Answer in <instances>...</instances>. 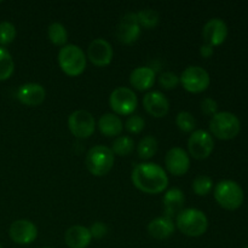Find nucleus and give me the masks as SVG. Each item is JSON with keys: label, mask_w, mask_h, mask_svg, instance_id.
Segmentation results:
<instances>
[{"label": "nucleus", "mask_w": 248, "mask_h": 248, "mask_svg": "<svg viewBox=\"0 0 248 248\" xmlns=\"http://www.w3.org/2000/svg\"><path fill=\"white\" fill-rule=\"evenodd\" d=\"M131 181L138 190L153 195L165 191L169 186L166 171L154 162H140L136 165L131 173Z\"/></svg>", "instance_id": "1"}, {"label": "nucleus", "mask_w": 248, "mask_h": 248, "mask_svg": "<svg viewBox=\"0 0 248 248\" xmlns=\"http://www.w3.org/2000/svg\"><path fill=\"white\" fill-rule=\"evenodd\" d=\"M176 227L186 236L199 237L207 232L208 219L198 208H184L176 217Z\"/></svg>", "instance_id": "2"}, {"label": "nucleus", "mask_w": 248, "mask_h": 248, "mask_svg": "<svg viewBox=\"0 0 248 248\" xmlns=\"http://www.w3.org/2000/svg\"><path fill=\"white\" fill-rule=\"evenodd\" d=\"M87 58L82 48L78 45L67 44L58 52V64L68 77H79L86 69Z\"/></svg>", "instance_id": "3"}, {"label": "nucleus", "mask_w": 248, "mask_h": 248, "mask_svg": "<svg viewBox=\"0 0 248 248\" xmlns=\"http://www.w3.org/2000/svg\"><path fill=\"white\" fill-rule=\"evenodd\" d=\"M114 153L110 148L104 145H96L87 152L85 157V166L87 171L96 177H103L110 172L113 169Z\"/></svg>", "instance_id": "4"}, {"label": "nucleus", "mask_w": 248, "mask_h": 248, "mask_svg": "<svg viewBox=\"0 0 248 248\" xmlns=\"http://www.w3.org/2000/svg\"><path fill=\"white\" fill-rule=\"evenodd\" d=\"M215 199L220 207L228 211H235L244 203L245 194L239 183L230 179H224L216 186Z\"/></svg>", "instance_id": "5"}, {"label": "nucleus", "mask_w": 248, "mask_h": 248, "mask_svg": "<svg viewBox=\"0 0 248 248\" xmlns=\"http://www.w3.org/2000/svg\"><path fill=\"white\" fill-rule=\"evenodd\" d=\"M210 130L215 137L229 140L236 137L241 130V123L235 114L230 111H218L210 120Z\"/></svg>", "instance_id": "6"}, {"label": "nucleus", "mask_w": 248, "mask_h": 248, "mask_svg": "<svg viewBox=\"0 0 248 248\" xmlns=\"http://www.w3.org/2000/svg\"><path fill=\"white\" fill-rule=\"evenodd\" d=\"M179 82L184 90L190 93H201L206 91L211 84L210 74L206 69L199 65H190L186 68L179 77Z\"/></svg>", "instance_id": "7"}, {"label": "nucleus", "mask_w": 248, "mask_h": 248, "mask_svg": "<svg viewBox=\"0 0 248 248\" xmlns=\"http://www.w3.org/2000/svg\"><path fill=\"white\" fill-rule=\"evenodd\" d=\"M137 96L128 87H116L109 97V106L116 115H132L137 109Z\"/></svg>", "instance_id": "8"}, {"label": "nucleus", "mask_w": 248, "mask_h": 248, "mask_svg": "<svg viewBox=\"0 0 248 248\" xmlns=\"http://www.w3.org/2000/svg\"><path fill=\"white\" fill-rule=\"evenodd\" d=\"M215 149V140L210 132L205 130H196L191 132L188 140V152L196 160H205L212 154Z\"/></svg>", "instance_id": "9"}, {"label": "nucleus", "mask_w": 248, "mask_h": 248, "mask_svg": "<svg viewBox=\"0 0 248 248\" xmlns=\"http://www.w3.org/2000/svg\"><path fill=\"white\" fill-rule=\"evenodd\" d=\"M68 127L72 135L77 138H89L96 130V120L90 111L79 109L69 115Z\"/></svg>", "instance_id": "10"}, {"label": "nucleus", "mask_w": 248, "mask_h": 248, "mask_svg": "<svg viewBox=\"0 0 248 248\" xmlns=\"http://www.w3.org/2000/svg\"><path fill=\"white\" fill-rule=\"evenodd\" d=\"M140 35V26L138 22L137 14L136 12H128L124 15L120 19L118 28H116V38L121 44L131 45Z\"/></svg>", "instance_id": "11"}, {"label": "nucleus", "mask_w": 248, "mask_h": 248, "mask_svg": "<svg viewBox=\"0 0 248 248\" xmlns=\"http://www.w3.org/2000/svg\"><path fill=\"white\" fill-rule=\"evenodd\" d=\"M113 47L106 39H94L87 47V58L96 67H107L113 60Z\"/></svg>", "instance_id": "12"}, {"label": "nucleus", "mask_w": 248, "mask_h": 248, "mask_svg": "<svg viewBox=\"0 0 248 248\" xmlns=\"http://www.w3.org/2000/svg\"><path fill=\"white\" fill-rule=\"evenodd\" d=\"M9 235L17 245H31L38 237V228L28 219L15 220L9 229Z\"/></svg>", "instance_id": "13"}, {"label": "nucleus", "mask_w": 248, "mask_h": 248, "mask_svg": "<svg viewBox=\"0 0 248 248\" xmlns=\"http://www.w3.org/2000/svg\"><path fill=\"white\" fill-rule=\"evenodd\" d=\"M167 171L177 177L184 176L190 169V157L184 149L179 147L171 148L165 156Z\"/></svg>", "instance_id": "14"}, {"label": "nucleus", "mask_w": 248, "mask_h": 248, "mask_svg": "<svg viewBox=\"0 0 248 248\" xmlns=\"http://www.w3.org/2000/svg\"><path fill=\"white\" fill-rule=\"evenodd\" d=\"M46 98V91L43 85L36 82L23 84L17 90V99L27 107L40 106Z\"/></svg>", "instance_id": "15"}, {"label": "nucleus", "mask_w": 248, "mask_h": 248, "mask_svg": "<svg viewBox=\"0 0 248 248\" xmlns=\"http://www.w3.org/2000/svg\"><path fill=\"white\" fill-rule=\"evenodd\" d=\"M202 36L206 44L211 46H219L228 36V26L223 19L212 18L203 26Z\"/></svg>", "instance_id": "16"}, {"label": "nucleus", "mask_w": 248, "mask_h": 248, "mask_svg": "<svg viewBox=\"0 0 248 248\" xmlns=\"http://www.w3.org/2000/svg\"><path fill=\"white\" fill-rule=\"evenodd\" d=\"M143 107L149 115L164 118L170 110V102L160 91H150L143 97Z\"/></svg>", "instance_id": "17"}, {"label": "nucleus", "mask_w": 248, "mask_h": 248, "mask_svg": "<svg viewBox=\"0 0 248 248\" xmlns=\"http://www.w3.org/2000/svg\"><path fill=\"white\" fill-rule=\"evenodd\" d=\"M184 202H186V196L181 189H169L162 198V208L166 217L171 219L177 217L184 210Z\"/></svg>", "instance_id": "18"}, {"label": "nucleus", "mask_w": 248, "mask_h": 248, "mask_svg": "<svg viewBox=\"0 0 248 248\" xmlns=\"http://www.w3.org/2000/svg\"><path fill=\"white\" fill-rule=\"evenodd\" d=\"M156 74L150 67H138L130 74V84L138 91H148L155 84Z\"/></svg>", "instance_id": "19"}, {"label": "nucleus", "mask_w": 248, "mask_h": 248, "mask_svg": "<svg viewBox=\"0 0 248 248\" xmlns=\"http://www.w3.org/2000/svg\"><path fill=\"white\" fill-rule=\"evenodd\" d=\"M64 241L69 248H87L91 244L92 236L89 228L73 225L65 232Z\"/></svg>", "instance_id": "20"}, {"label": "nucleus", "mask_w": 248, "mask_h": 248, "mask_svg": "<svg viewBox=\"0 0 248 248\" xmlns=\"http://www.w3.org/2000/svg\"><path fill=\"white\" fill-rule=\"evenodd\" d=\"M176 230V224L173 219L166 217H157L153 219L148 225V232L153 239L156 240H166L174 234Z\"/></svg>", "instance_id": "21"}, {"label": "nucleus", "mask_w": 248, "mask_h": 248, "mask_svg": "<svg viewBox=\"0 0 248 248\" xmlns=\"http://www.w3.org/2000/svg\"><path fill=\"white\" fill-rule=\"evenodd\" d=\"M98 128L106 137H119L124 130V124L116 114L107 113L99 118Z\"/></svg>", "instance_id": "22"}, {"label": "nucleus", "mask_w": 248, "mask_h": 248, "mask_svg": "<svg viewBox=\"0 0 248 248\" xmlns=\"http://www.w3.org/2000/svg\"><path fill=\"white\" fill-rule=\"evenodd\" d=\"M47 36L51 43L56 46L67 45L68 41V31L65 27L60 22H53L47 28Z\"/></svg>", "instance_id": "23"}, {"label": "nucleus", "mask_w": 248, "mask_h": 248, "mask_svg": "<svg viewBox=\"0 0 248 248\" xmlns=\"http://www.w3.org/2000/svg\"><path fill=\"white\" fill-rule=\"evenodd\" d=\"M157 140L154 136H145L140 140L137 145V153L140 159L149 160L156 154Z\"/></svg>", "instance_id": "24"}, {"label": "nucleus", "mask_w": 248, "mask_h": 248, "mask_svg": "<svg viewBox=\"0 0 248 248\" xmlns=\"http://www.w3.org/2000/svg\"><path fill=\"white\" fill-rule=\"evenodd\" d=\"M15 62L11 53L5 47L0 46V81L10 79L14 74Z\"/></svg>", "instance_id": "25"}, {"label": "nucleus", "mask_w": 248, "mask_h": 248, "mask_svg": "<svg viewBox=\"0 0 248 248\" xmlns=\"http://www.w3.org/2000/svg\"><path fill=\"white\" fill-rule=\"evenodd\" d=\"M111 152L119 156H127L135 149V140L128 136H119L111 144Z\"/></svg>", "instance_id": "26"}, {"label": "nucleus", "mask_w": 248, "mask_h": 248, "mask_svg": "<svg viewBox=\"0 0 248 248\" xmlns=\"http://www.w3.org/2000/svg\"><path fill=\"white\" fill-rule=\"evenodd\" d=\"M137 18L140 22V28L152 29L159 24L160 16L159 12L153 9H143L140 12H137Z\"/></svg>", "instance_id": "27"}, {"label": "nucleus", "mask_w": 248, "mask_h": 248, "mask_svg": "<svg viewBox=\"0 0 248 248\" xmlns=\"http://www.w3.org/2000/svg\"><path fill=\"white\" fill-rule=\"evenodd\" d=\"M212 178L206 176V174H200V176L195 177V179L193 181V190L199 196L208 195L211 193V190H212Z\"/></svg>", "instance_id": "28"}, {"label": "nucleus", "mask_w": 248, "mask_h": 248, "mask_svg": "<svg viewBox=\"0 0 248 248\" xmlns=\"http://www.w3.org/2000/svg\"><path fill=\"white\" fill-rule=\"evenodd\" d=\"M176 124L178 128L183 132H194L196 127V120L194 115L189 111H181L176 118Z\"/></svg>", "instance_id": "29"}, {"label": "nucleus", "mask_w": 248, "mask_h": 248, "mask_svg": "<svg viewBox=\"0 0 248 248\" xmlns=\"http://www.w3.org/2000/svg\"><path fill=\"white\" fill-rule=\"evenodd\" d=\"M17 35L16 27L11 22L4 21L0 23V45L5 46L11 44Z\"/></svg>", "instance_id": "30"}, {"label": "nucleus", "mask_w": 248, "mask_h": 248, "mask_svg": "<svg viewBox=\"0 0 248 248\" xmlns=\"http://www.w3.org/2000/svg\"><path fill=\"white\" fill-rule=\"evenodd\" d=\"M145 127V121L144 119L140 115H130L128 119L125 123V128L130 133H135V135H138V133L142 132Z\"/></svg>", "instance_id": "31"}, {"label": "nucleus", "mask_w": 248, "mask_h": 248, "mask_svg": "<svg viewBox=\"0 0 248 248\" xmlns=\"http://www.w3.org/2000/svg\"><path fill=\"white\" fill-rule=\"evenodd\" d=\"M159 84L165 90H174L179 85V77L176 73L164 72L160 74Z\"/></svg>", "instance_id": "32"}, {"label": "nucleus", "mask_w": 248, "mask_h": 248, "mask_svg": "<svg viewBox=\"0 0 248 248\" xmlns=\"http://www.w3.org/2000/svg\"><path fill=\"white\" fill-rule=\"evenodd\" d=\"M200 108L205 115L213 116L218 113V103L216 102V99L211 98V97H206L201 101Z\"/></svg>", "instance_id": "33"}, {"label": "nucleus", "mask_w": 248, "mask_h": 248, "mask_svg": "<svg viewBox=\"0 0 248 248\" xmlns=\"http://www.w3.org/2000/svg\"><path fill=\"white\" fill-rule=\"evenodd\" d=\"M89 230L90 232H91L92 239L97 240L103 239L107 235V232H108V228H107V225L102 222H94L93 224L89 228Z\"/></svg>", "instance_id": "34"}, {"label": "nucleus", "mask_w": 248, "mask_h": 248, "mask_svg": "<svg viewBox=\"0 0 248 248\" xmlns=\"http://www.w3.org/2000/svg\"><path fill=\"white\" fill-rule=\"evenodd\" d=\"M215 50H213V46L208 45V44H203L202 46L200 47V55L202 56L203 58H208L213 55Z\"/></svg>", "instance_id": "35"}, {"label": "nucleus", "mask_w": 248, "mask_h": 248, "mask_svg": "<svg viewBox=\"0 0 248 248\" xmlns=\"http://www.w3.org/2000/svg\"><path fill=\"white\" fill-rule=\"evenodd\" d=\"M43 248H52V247H43Z\"/></svg>", "instance_id": "36"}, {"label": "nucleus", "mask_w": 248, "mask_h": 248, "mask_svg": "<svg viewBox=\"0 0 248 248\" xmlns=\"http://www.w3.org/2000/svg\"><path fill=\"white\" fill-rule=\"evenodd\" d=\"M244 248H248V246H245V247H244Z\"/></svg>", "instance_id": "37"}, {"label": "nucleus", "mask_w": 248, "mask_h": 248, "mask_svg": "<svg viewBox=\"0 0 248 248\" xmlns=\"http://www.w3.org/2000/svg\"><path fill=\"white\" fill-rule=\"evenodd\" d=\"M0 248H2V246H1V245H0Z\"/></svg>", "instance_id": "38"}]
</instances>
